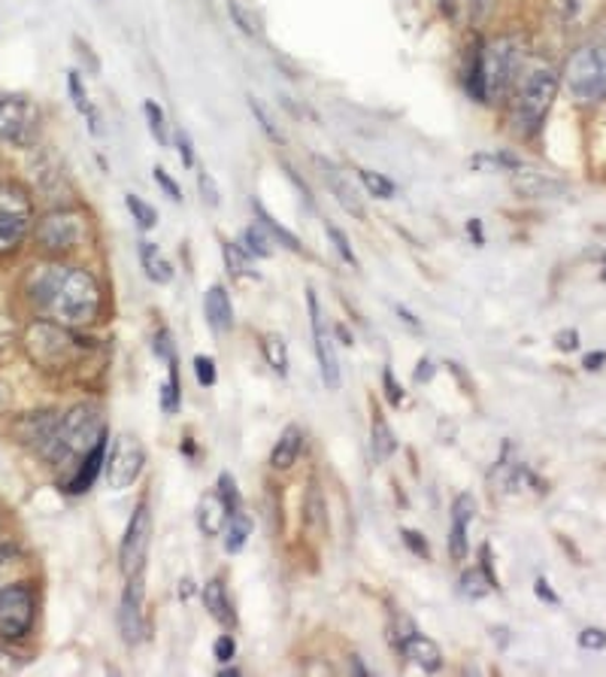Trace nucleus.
I'll list each match as a JSON object with an SVG mask.
<instances>
[{
	"mask_svg": "<svg viewBox=\"0 0 606 677\" xmlns=\"http://www.w3.org/2000/svg\"><path fill=\"white\" fill-rule=\"evenodd\" d=\"M564 79L573 98L582 104L606 98V40H594L573 52L564 67Z\"/></svg>",
	"mask_w": 606,
	"mask_h": 677,
	"instance_id": "nucleus-4",
	"label": "nucleus"
},
{
	"mask_svg": "<svg viewBox=\"0 0 606 677\" xmlns=\"http://www.w3.org/2000/svg\"><path fill=\"white\" fill-rule=\"evenodd\" d=\"M204 604H206V611H209V616H213L216 623H221V626H234V623H237V616H234V608H230L228 590H225L221 578L206 580Z\"/></svg>",
	"mask_w": 606,
	"mask_h": 677,
	"instance_id": "nucleus-22",
	"label": "nucleus"
},
{
	"mask_svg": "<svg viewBox=\"0 0 606 677\" xmlns=\"http://www.w3.org/2000/svg\"><path fill=\"white\" fill-rule=\"evenodd\" d=\"M533 592H537V595H540V599H543V602H549V604L561 602V599H558L555 592H552V587H549V583H545L543 578L533 583Z\"/></svg>",
	"mask_w": 606,
	"mask_h": 677,
	"instance_id": "nucleus-53",
	"label": "nucleus"
},
{
	"mask_svg": "<svg viewBox=\"0 0 606 677\" xmlns=\"http://www.w3.org/2000/svg\"><path fill=\"white\" fill-rule=\"evenodd\" d=\"M104 453H107V438L97 443L95 450H88L83 456V465H79V471H76V477L71 481V493H85L91 483H95L97 471H100V465H104Z\"/></svg>",
	"mask_w": 606,
	"mask_h": 677,
	"instance_id": "nucleus-25",
	"label": "nucleus"
},
{
	"mask_svg": "<svg viewBox=\"0 0 606 677\" xmlns=\"http://www.w3.org/2000/svg\"><path fill=\"white\" fill-rule=\"evenodd\" d=\"M521 50L516 40L500 37L495 43H488V50H483V79H485V98H500L507 95L509 86L519 79Z\"/></svg>",
	"mask_w": 606,
	"mask_h": 677,
	"instance_id": "nucleus-6",
	"label": "nucleus"
},
{
	"mask_svg": "<svg viewBox=\"0 0 606 677\" xmlns=\"http://www.w3.org/2000/svg\"><path fill=\"white\" fill-rule=\"evenodd\" d=\"M197 189H201V197H204V204H209V207H218V185L216 180H213V173L201 171L197 173Z\"/></svg>",
	"mask_w": 606,
	"mask_h": 677,
	"instance_id": "nucleus-42",
	"label": "nucleus"
},
{
	"mask_svg": "<svg viewBox=\"0 0 606 677\" xmlns=\"http://www.w3.org/2000/svg\"><path fill=\"white\" fill-rule=\"evenodd\" d=\"M252 209H255V219H258V225L264 228L267 235L273 237V240H279V244H282L285 249H291V252H301V240L291 235L285 225H279V222L267 213L261 201H252Z\"/></svg>",
	"mask_w": 606,
	"mask_h": 677,
	"instance_id": "nucleus-26",
	"label": "nucleus"
},
{
	"mask_svg": "<svg viewBox=\"0 0 606 677\" xmlns=\"http://www.w3.org/2000/svg\"><path fill=\"white\" fill-rule=\"evenodd\" d=\"M303 523L315 531V535H325L327 529V505L325 495H322V486L318 483H310L306 490V498H303Z\"/></svg>",
	"mask_w": 606,
	"mask_h": 677,
	"instance_id": "nucleus-24",
	"label": "nucleus"
},
{
	"mask_svg": "<svg viewBox=\"0 0 606 677\" xmlns=\"http://www.w3.org/2000/svg\"><path fill=\"white\" fill-rule=\"evenodd\" d=\"M204 310L206 320H209V325H213L216 332H228L230 325H234V308H230V298L228 292H225V286H209V292H206L204 298Z\"/></svg>",
	"mask_w": 606,
	"mask_h": 677,
	"instance_id": "nucleus-20",
	"label": "nucleus"
},
{
	"mask_svg": "<svg viewBox=\"0 0 606 677\" xmlns=\"http://www.w3.org/2000/svg\"><path fill=\"white\" fill-rule=\"evenodd\" d=\"M558 98V76L549 67H533L516 79V98H512V122L521 135H533L552 110Z\"/></svg>",
	"mask_w": 606,
	"mask_h": 677,
	"instance_id": "nucleus-2",
	"label": "nucleus"
},
{
	"mask_svg": "<svg viewBox=\"0 0 606 677\" xmlns=\"http://www.w3.org/2000/svg\"><path fill=\"white\" fill-rule=\"evenodd\" d=\"M107 438V426H104V417L97 407L79 405L67 410L61 417L58 426V441H55V450H52V462L61 465L73 456H85L88 450H95L97 443Z\"/></svg>",
	"mask_w": 606,
	"mask_h": 677,
	"instance_id": "nucleus-3",
	"label": "nucleus"
},
{
	"mask_svg": "<svg viewBox=\"0 0 606 677\" xmlns=\"http://www.w3.org/2000/svg\"><path fill=\"white\" fill-rule=\"evenodd\" d=\"M79 341L67 334V325H52V322H36L28 332V350L36 362H43L48 368H64L76 353H79Z\"/></svg>",
	"mask_w": 606,
	"mask_h": 677,
	"instance_id": "nucleus-7",
	"label": "nucleus"
},
{
	"mask_svg": "<svg viewBox=\"0 0 606 677\" xmlns=\"http://www.w3.org/2000/svg\"><path fill=\"white\" fill-rule=\"evenodd\" d=\"M155 183L164 189V195H167L170 201H176V204H180V201H182L180 185H176V180H173V176H170L164 168H155Z\"/></svg>",
	"mask_w": 606,
	"mask_h": 677,
	"instance_id": "nucleus-46",
	"label": "nucleus"
},
{
	"mask_svg": "<svg viewBox=\"0 0 606 677\" xmlns=\"http://www.w3.org/2000/svg\"><path fill=\"white\" fill-rule=\"evenodd\" d=\"M76 55H79L83 62H88V71H91V74H97V71H100V62L95 58V52H91V46H88V43H83V40H76Z\"/></svg>",
	"mask_w": 606,
	"mask_h": 677,
	"instance_id": "nucleus-51",
	"label": "nucleus"
},
{
	"mask_svg": "<svg viewBox=\"0 0 606 677\" xmlns=\"http://www.w3.org/2000/svg\"><path fill=\"white\" fill-rule=\"evenodd\" d=\"M301 450H303V429L301 426H289V429L279 434L277 447H273V453H270V465L277 471L291 469V465L297 462V456H301Z\"/></svg>",
	"mask_w": 606,
	"mask_h": 677,
	"instance_id": "nucleus-21",
	"label": "nucleus"
},
{
	"mask_svg": "<svg viewBox=\"0 0 606 677\" xmlns=\"http://www.w3.org/2000/svg\"><path fill=\"white\" fill-rule=\"evenodd\" d=\"M315 164L322 168V176H325V183L331 185V192H334V197H337L339 207L346 209L349 216H355V219H364V216H367V209H364L361 195H358V192H355V185L349 183V176L339 171L334 161L322 159V155L315 159Z\"/></svg>",
	"mask_w": 606,
	"mask_h": 677,
	"instance_id": "nucleus-15",
	"label": "nucleus"
},
{
	"mask_svg": "<svg viewBox=\"0 0 606 677\" xmlns=\"http://www.w3.org/2000/svg\"><path fill=\"white\" fill-rule=\"evenodd\" d=\"M246 104H249V110H252L255 122L261 125V131H264V135L270 137V140H273V143H282V140H285V135H282V131H279V125L273 122V116H270V112H267V107H264V104H261V100L255 98V95H249V98H246Z\"/></svg>",
	"mask_w": 606,
	"mask_h": 677,
	"instance_id": "nucleus-36",
	"label": "nucleus"
},
{
	"mask_svg": "<svg viewBox=\"0 0 606 677\" xmlns=\"http://www.w3.org/2000/svg\"><path fill=\"white\" fill-rule=\"evenodd\" d=\"M218 495H221V502H225V507H228V514H237L242 507V498H240V490H237V481L230 477L228 471L218 477Z\"/></svg>",
	"mask_w": 606,
	"mask_h": 677,
	"instance_id": "nucleus-40",
	"label": "nucleus"
},
{
	"mask_svg": "<svg viewBox=\"0 0 606 677\" xmlns=\"http://www.w3.org/2000/svg\"><path fill=\"white\" fill-rule=\"evenodd\" d=\"M249 535H252V523H249V517H246L242 511L230 514L228 523H225V550H228V554L242 550L246 541H249Z\"/></svg>",
	"mask_w": 606,
	"mask_h": 677,
	"instance_id": "nucleus-27",
	"label": "nucleus"
},
{
	"mask_svg": "<svg viewBox=\"0 0 606 677\" xmlns=\"http://www.w3.org/2000/svg\"><path fill=\"white\" fill-rule=\"evenodd\" d=\"M497 587V578L491 574V571H485L483 566L473 568V571H467L464 578H461V592L467 595V599H485L488 592Z\"/></svg>",
	"mask_w": 606,
	"mask_h": 677,
	"instance_id": "nucleus-28",
	"label": "nucleus"
},
{
	"mask_svg": "<svg viewBox=\"0 0 606 677\" xmlns=\"http://www.w3.org/2000/svg\"><path fill=\"white\" fill-rule=\"evenodd\" d=\"M67 86H71V95H73V104H76V110H79V112L91 110V104H88V98H85L83 79H79V74H76V71H71V76H67Z\"/></svg>",
	"mask_w": 606,
	"mask_h": 677,
	"instance_id": "nucleus-45",
	"label": "nucleus"
},
{
	"mask_svg": "<svg viewBox=\"0 0 606 677\" xmlns=\"http://www.w3.org/2000/svg\"><path fill=\"white\" fill-rule=\"evenodd\" d=\"M221 256H225V265H228L230 277H258L252 268V259H249V252H246L240 244L221 240Z\"/></svg>",
	"mask_w": 606,
	"mask_h": 677,
	"instance_id": "nucleus-30",
	"label": "nucleus"
},
{
	"mask_svg": "<svg viewBox=\"0 0 606 677\" xmlns=\"http://www.w3.org/2000/svg\"><path fill=\"white\" fill-rule=\"evenodd\" d=\"M40 128V110L24 95H0V140L10 147H31Z\"/></svg>",
	"mask_w": 606,
	"mask_h": 677,
	"instance_id": "nucleus-8",
	"label": "nucleus"
},
{
	"mask_svg": "<svg viewBox=\"0 0 606 677\" xmlns=\"http://www.w3.org/2000/svg\"><path fill=\"white\" fill-rule=\"evenodd\" d=\"M192 595V580H182L180 583V599H188Z\"/></svg>",
	"mask_w": 606,
	"mask_h": 677,
	"instance_id": "nucleus-58",
	"label": "nucleus"
},
{
	"mask_svg": "<svg viewBox=\"0 0 606 677\" xmlns=\"http://www.w3.org/2000/svg\"><path fill=\"white\" fill-rule=\"evenodd\" d=\"M306 304H310V322H313V337H315V356H318V370H322V383H325L331 393L339 389V362L337 350H334V337L322 322V308H318V298L313 289H306Z\"/></svg>",
	"mask_w": 606,
	"mask_h": 677,
	"instance_id": "nucleus-13",
	"label": "nucleus"
},
{
	"mask_svg": "<svg viewBox=\"0 0 606 677\" xmlns=\"http://www.w3.org/2000/svg\"><path fill=\"white\" fill-rule=\"evenodd\" d=\"M170 377L161 386V410L164 413H176L180 410V370H176V358H170Z\"/></svg>",
	"mask_w": 606,
	"mask_h": 677,
	"instance_id": "nucleus-35",
	"label": "nucleus"
},
{
	"mask_svg": "<svg viewBox=\"0 0 606 677\" xmlns=\"http://www.w3.org/2000/svg\"><path fill=\"white\" fill-rule=\"evenodd\" d=\"M3 346H7V334L0 332V350H3Z\"/></svg>",
	"mask_w": 606,
	"mask_h": 677,
	"instance_id": "nucleus-60",
	"label": "nucleus"
},
{
	"mask_svg": "<svg viewBox=\"0 0 606 677\" xmlns=\"http://www.w3.org/2000/svg\"><path fill=\"white\" fill-rule=\"evenodd\" d=\"M512 189L519 197H558L564 195V183L549 180L537 171H516L512 176Z\"/></svg>",
	"mask_w": 606,
	"mask_h": 677,
	"instance_id": "nucleus-19",
	"label": "nucleus"
},
{
	"mask_svg": "<svg viewBox=\"0 0 606 677\" xmlns=\"http://www.w3.org/2000/svg\"><path fill=\"white\" fill-rule=\"evenodd\" d=\"M140 261H143V271L152 283L164 286L173 280V265L161 256V249L152 240H140Z\"/></svg>",
	"mask_w": 606,
	"mask_h": 677,
	"instance_id": "nucleus-23",
	"label": "nucleus"
},
{
	"mask_svg": "<svg viewBox=\"0 0 606 677\" xmlns=\"http://www.w3.org/2000/svg\"><path fill=\"white\" fill-rule=\"evenodd\" d=\"M7 405H10V395H7V386L0 383V410H7Z\"/></svg>",
	"mask_w": 606,
	"mask_h": 677,
	"instance_id": "nucleus-59",
	"label": "nucleus"
},
{
	"mask_svg": "<svg viewBox=\"0 0 606 677\" xmlns=\"http://www.w3.org/2000/svg\"><path fill=\"white\" fill-rule=\"evenodd\" d=\"M228 13H230V19L237 22V28H240L242 34H249V37H255V34L261 31V25H258V15L249 13V10L242 7L240 0H230Z\"/></svg>",
	"mask_w": 606,
	"mask_h": 677,
	"instance_id": "nucleus-39",
	"label": "nucleus"
},
{
	"mask_svg": "<svg viewBox=\"0 0 606 677\" xmlns=\"http://www.w3.org/2000/svg\"><path fill=\"white\" fill-rule=\"evenodd\" d=\"M382 383H386V398L391 401L394 407H400V401H403V389H400L398 383H394V374L386 368V374H382Z\"/></svg>",
	"mask_w": 606,
	"mask_h": 677,
	"instance_id": "nucleus-50",
	"label": "nucleus"
},
{
	"mask_svg": "<svg viewBox=\"0 0 606 677\" xmlns=\"http://www.w3.org/2000/svg\"><path fill=\"white\" fill-rule=\"evenodd\" d=\"M604 362H606V353H597V356H585V368H588V370L604 368Z\"/></svg>",
	"mask_w": 606,
	"mask_h": 677,
	"instance_id": "nucleus-56",
	"label": "nucleus"
},
{
	"mask_svg": "<svg viewBox=\"0 0 606 677\" xmlns=\"http://www.w3.org/2000/svg\"><path fill=\"white\" fill-rule=\"evenodd\" d=\"M176 149H180V159L185 168H192L194 164V149H192V137H188V131H176Z\"/></svg>",
	"mask_w": 606,
	"mask_h": 677,
	"instance_id": "nucleus-49",
	"label": "nucleus"
},
{
	"mask_svg": "<svg viewBox=\"0 0 606 677\" xmlns=\"http://www.w3.org/2000/svg\"><path fill=\"white\" fill-rule=\"evenodd\" d=\"M228 507L221 502V495L209 493L197 502V529L204 531L206 538H216L225 531V523H228Z\"/></svg>",
	"mask_w": 606,
	"mask_h": 677,
	"instance_id": "nucleus-17",
	"label": "nucleus"
},
{
	"mask_svg": "<svg viewBox=\"0 0 606 677\" xmlns=\"http://www.w3.org/2000/svg\"><path fill=\"white\" fill-rule=\"evenodd\" d=\"M85 240V219L79 213L61 209V213H48L46 219L36 225V244L40 249H46L48 256H64L73 249L83 247Z\"/></svg>",
	"mask_w": 606,
	"mask_h": 677,
	"instance_id": "nucleus-9",
	"label": "nucleus"
},
{
	"mask_svg": "<svg viewBox=\"0 0 606 677\" xmlns=\"http://www.w3.org/2000/svg\"><path fill=\"white\" fill-rule=\"evenodd\" d=\"M143 112H145V122H149V131H152V137L158 140V147H167L170 137H167V122H164V110L158 107L155 100H145Z\"/></svg>",
	"mask_w": 606,
	"mask_h": 677,
	"instance_id": "nucleus-37",
	"label": "nucleus"
},
{
	"mask_svg": "<svg viewBox=\"0 0 606 677\" xmlns=\"http://www.w3.org/2000/svg\"><path fill=\"white\" fill-rule=\"evenodd\" d=\"M242 244H246V252L255 256V259H270V256H273L270 235H267L264 228H258V225H252V228L242 232Z\"/></svg>",
	"mask_w": 606,
	"mask_h": 677,
	"instance_id": "nucleus-34",
	"label": "nucleus"
},
{
	"mask_svg": "<svg viewBox=\"0 0 606 677\" xmlns=\"http://www.w3.org/2000/svg\"><path fill=\"white\" fill-rule=\"evenodd\" d=\"M3 556H10V550H0V566H3V562H7V559H3Z\"/></svg>",
	"mask_w": 606,
	"mask_h": 677,
	"instance_id": "nucleus-61",
	"label": "nucleus"
},
{
	"mask_svg": "<svg viewBox=\"0 0 606 677\" xmlns=\"http://www.w3.org/2000/svg\"><path fill=\"white\" fill-rule=\"evenodd\" d=\"M358 176H361L364 189H367V192H370V195L382 197V201H388V197H394V195H398V185L391 183V180H388L386 173H379V171H367V168H361V171H358Z\"/></svg>",
	"mask_w": 606,
	"mask_h": 677,
	"instance_id": "nucleus-33",
	"label": "nucleus"
},
{
	"mask_svg": "<svg viewBox=\"0 0 606 677\" xmlns=\"http://www.w3.org/2000/svg\"><path fill=\"white\" fill-rule=\"evenodd\" d=\"M473 171H519L521 161L509 152H495V155H473L470 159Z\"/></svg>",
	"mask_w": 606,
	"mask_h": 677,
	"instance_id": "nucleus-32",
	"label": "nucleus"
},
{
	"mask_svg": "<svg viewBox=\"0 0 606 677\" xmlns=\"http://www.w3.org/2000/svg\"><path fill=\"white\" fill-rule=\"evenodd\" d=\"M398 647L410 663H415L419 668H424V671H436V668L443 665V651L436 647V641L424 638V635H415V632H412L410 638L400 641Z\"/></svg>",
	"mask_w": 606,
	"mask_h": 677,
	"instance_id": "nucleus-18",
	"label": "nucleus"
},
{
	"mask_svg": "<svg viewBox=\"0 0 606 677\" xmlns=\"http://www.w3.org/2000/svg\"><path fill=\"white\" fill-rule=\"evenodd\" d=\"M327 237L334 240V249L339 252V259L346 261V265H351V268H358V256H355V249H351L349 237L343 235L337 225H327Z\"/></svg>",
	"mask_w": 606,
	"mask_h": 677,
	"instance_id": "nucleus-41",
	"label": "nucleus"
},
{
	"mask_svg": "<svg viewBox=\"0 0 606 677\" xmlns=\"http://www.w3.org/2000/svg\"><path fill=\"white\" fill-rule=\"evenodd\" d=\"M125 204H128V209H131V216L137 219V225L143 228V232H149V228H155L158 225V213L152 204H145L140 195H125Z\"/></svg>",
	"mask_w": 606,
	"mask_h": 677,
	"instance_id": "nucleus-38",
	"label": "nucleus"
},
{
	"mask_svg": "<svg viewBox=\"0 0 606 677\" xmlns=\"http://www.w3.org/2000/svg\"><path fill=\"white\" fill-rule=\"evenodd\" d=\"M213 653H216L218 663H230V659H234V653H237V641L230 638V635H218Z\"/></svg>",
	"mask_w": 606,
	"mask_h": 677,
	"instance_id": "nucleus-48",
	"label": "nucleus"
},
{
	"mask_svg": "<svg viewBox=\"0 0 606 677\" xmlns=\"http://www.w3.org/2000/svg\"><path fill=\"white\" fill-rule=\"evenodd\" d=\"M145 450L133 434H119L112 443V453L107 462V481L112 490H128L143 474Z\"/></svg>",
	"mask_w": 606,
	"mask_h": 677,
	"instance_id": "nucleus-12",
	"label": "nucleus"
},
{
	"mask_svg": "<svg viewBox=\"0 0 606 677\" xmlns=\"http://www.w3.org/2000/svg\"><path fill=\"white\" fill-rule=\"evenodd\" d=\"M398 316L403 322H407V325H410V329H415V332H419V329H422V325H419V320H415V316H412L410 310L407 308H398Z\"/></svg>",
	"mask_w": 606,
	"mask_h": 677,
	"instance_id": "nucleus-57",
	"label": "nucleus"
},
{
	"mask_svg": "<svg viewBox=\"0 0 606 677\" xmlns=\"http://www.w3.org/2000/svg\"><path fill=\"white\" fill-rule=\"evenodd\" d=\"M400 538H403V544H407L415 556H422V559L431 556V547L424 541V535H419L415 529H400Z\"/></svg>",
	"mask_w": 606,
	"mask_h": 677,
	"instance_id": "nucleus-44",
	"label": "nucleus"
},
{
	"mask_svg": "<svg viewBox=\"0 0 606 677\" xmlns=\"http://www.w3.org/2000/svg\"><path fill=\"white\" fill-rule=\"evenodd\" d=\"M149 544H152V514H149L145 502H140L131 514L128 529H125V538H121V574L125 578H133L143 571Z\"/></svg>",
	"mask_w": 606,
	"mask_h": 677,
	"instance_id": "nucleus-10",
	"label": "nucleus"
},
{
	"mask_svg": "<svg viewBox=\"0 0 606 677\" xmlns=\"http://www.w3.org/2000/svg\"><path fill=\"white\" fill-rule=\"evenodd\" d=\"M34 204L22 185L0 183V256L22 247V240L31 232Z\"/></svg>",
	"mask_w": 606,
	"mask_h": 677,
	"instance_id": "nucleus-5",
	"label": "nucleus"
},
{
	"mask_svg": "<svg viewBox=\"0 0 606 677\" xmlns=\"http://www.w3.org/2000/svg\"><path fill=\"white\" fill-rule=\"evenodd\" d=\"M34 623V592L24 583L0 590V638H22Z\"/></svg>",
	"mask_w": 606,
	"mask_h": 677,
	"instance_id": "nucleus-11",
	"label": "nucleus"
},
{
	"mask_svg": "<svg viewBox=\"0 0 606 677\" xmlns=\"http://www.w3.org/2000/svg\"><path fill=\"white\" fill-rule=\"evenodd\" d=\"M394 450H398V441H394V431H391V426H388L382 417H374V459H376V465L388 462V459L394 456Z\"/></svg>",
	"mask_w": 606,
	"mask_h": 677,
	"instance_id": "nucleus-29",
	"label": "nucleus"
},
{
	"mask_svg": "<svg viewBox=\"0 0 606 677\" xmlns=\"http://www.w3.org/2000/svg\"><path fill=\"white\" fill-rule=\"evenodd\" d=\"M467 235H470L473 240H476V247H483V244H485V237H483V222H479V219H470V222H467Z\"/></svg>",
	"mask_w": 606,
	"mask_h": 677,
	"instance_id": "nucleus-55",
	"label": "nucleus"
},
{
	"mask_svg": "<svg viewBox=\"0 0 606 677\" xmlns=\"http://www.w3.org/2000/svg\"><path fill=\"white\" fill-rule=\"evenodd\" d=\"M261 346H264L267 365L277 370L279 377H285L289 374V346H285V341L279 334H264Z\"/></svg>",
	"mask_w": 606,
	"mask_h": 677,
	"instance_id": "nucleus-31",
	"label": "nucleus"
},
{
	"mask_svg": "<svg viewBox=\"0 0 606 677\" xmlns=\"http://www.w3.org/2000/svg\"><path fill=\"white\" fill-rule=\"evenodd\" d=\"M580 644L585 651H604L606 647V632L604 628H585L580 635Z\"/></svg>",
	"mask_w": 606,
	"mask_h": 677,
	"instance_id": "nucleus-47",
	"label": "nucleus"
},
{
	"mask_svg": "<svg viewBox=\"0 0 606 677\" xmlns=\"http://www.w3.org/2000/svg\"><path fill=\"white\" fill-rule=\"evenodd\" d=\"M194 374H197L201 386H213L216 383V362L209 356H197L194 358Z\"/></svg>",
	"mask_w": 606,
	"mask_h": 677,
	"instance_id": "nucleus-43",
	"label": "nucleus"
},
{
	"mask_svg": "<svg viewBox=\"0 0 606 677\" xmlns=\"http://www.w3.org/2000/svg\"><path fill=\"white\" fill-rule=\"evenodd\" d=\"M31 298L46 310L52 320L58 325H67V329H79V325L95 322L100 304H104L95 273L85 271V268H67V265L36 273Z\"/></svg>",
	"mask_w": 606,
	"mask_h": 677,
	"instance_id": "nucleus-1",
	"label": "nucleus"
},
{
	"mask_svg": "<svg viewBox=\"0 0 606 677\" xmlns=\"http://www.w3.org/2000/svg\"><path fill=\"white\" fill-rule=\"evenodd\" d=\"M143 599H145L143 578L133 574V578H128V587H125V595H121V608H119L121 638L128 641V644H140L145 635Z\"/></svg>",
	"mask_w": 606,
	"mask_h": 677,
	"instance_id": "nucleus-14",
	"label": "nucleus"
},
{
	"mask_svg": "<svg viewBox=\"0 0 606 677\" xmlns=\"http://www.w3.org/2000/svg\"><path fill=\"white\" fill-rule=\"evenodd\" d=\"M558 350H564V353H570V350H576L580 346V334L576 332H561L558 334Z\"/></svg>",
	"mask_w": 606,
	"mask_h": 677,
	"instance_id": "nucleus-52",
	"label": "nucleus"
},
{
	"mask_svg": "<svg viewBox=\"0 0 606 677\" xmlns=\"http://www.w3.org/2000/svg\"><path fill=\"white\" fill-rule=\"evenodd\" d=\"M473 517H476V502L473 495L461 493L452 505V529H448V554L455 562L467 559V526Z\"/></svg>",
	"mask_w": 606,
	"mask_h": 677,
	"instance_id": "nucleus-16",
	"label": "nucleus"
},
{
	"mask_svg": "<svg viewBox=\"0 0 606 677\" xmlns=\"http://www.w3.org/2000/svg\"><path fill=\"white\" fill-rule=\"evenodd\" d=\"M431 377H434V362H431V358H422L419 368H415V383L431 380Z\"/></svg>",
	"mask_w": 606,
	"mask_h": 677,
	"instance_id": "nucleus-54",
	"label": "nucleus"
}]
</instances>
